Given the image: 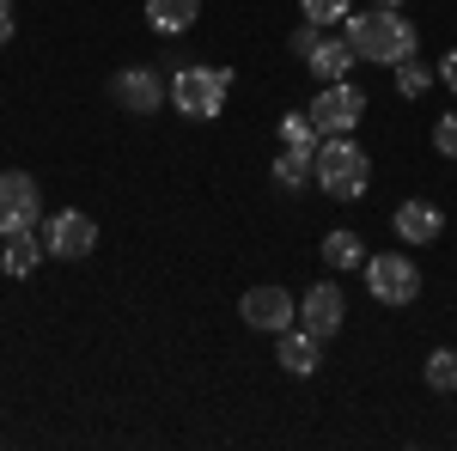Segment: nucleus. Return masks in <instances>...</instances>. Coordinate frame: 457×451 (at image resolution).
<instances>
[{
	"instance_id": "obj_1",
	"label": "nucleus",
	"mask_w": 457,
	"mask_h": 451,
	"mask_svg": "<svg viewBox=\"0 0 457 451\" xmlns=\"http://www.w3.org/2000/svg\"><path fill=\"white\" fill-rule=\"evenodd\" d=\"M342 37L353 43V55L360 62H378V68H396V62H409L415 49H421V31L403 19V6H366L360 19H342Z\"/></svg>"
},
{
	"instance_id": "obj_2",
	"label": "nucleus",
	"mask_w": 457,
	"mask_h": 451,
	"mask_svg": "<svg viewBox=\"0 0 457 451\" xmlns=\"http://www.w3.org/2000/svg\"><path fill=\"white\" fill-rule=\"evenodd\" d=\"M317 189L329 202H360L372 189V159L360 153L353 135H323L317 140Z\"/></svg>"
},
{
	"instance_id": "obj_3",
	"label": "nucleus",
	"mask_w": 457,
	"mask_h": 451,
	"mask_svg": "<svg viewBox=\"0 0 457 451\" xmlns=\"http://www.w3.org/2000/svg\"><path fill=\"white\" fill-rule=\"evenodd\" d=\"M232 98V68H177L171 73V110L189 122H213Z\"/></svg>"
},
{
	"instance_id": "obj_4",
	"label": "nucleus",
	"mask_w": 457,
	"mask_h": 451,
	"mask_svg": "<svg viewBox=\"0 0 457 451\" xmlns=\"http://www.w3.org/2000/svg\"><path fill=\"white\" fill-rule=\"evenodd\" d=\"M366 293L378 305H415L421 299V263H409V250L366 256Z\"/></svg>"
},
{
	"instance_id": "obj_5",
	"label": "nucleus",
	"mask_w": 457,
	"mask_h": 451,
	"mask_svg": "<svg viewBox=\"0 0 457 451\" xmlns=\"http://www.w3.org/2000/svg\"><path fill=\"white\" fill-rule=\"evenodd\" d=\"M110 98L129 110V116H159L165 98H171V86H165V73L153 68V62H129V68H116V79H110Z\"/></svg>"
},
{
	"instance_id": "obj_6",
	"label": "nucleus",
	"mask_w": 457,
	"mask_h": 451,
	"mask_svg": "<svg viewBox=\"0 0 457 451\" xmlns=\"http://www.w3.org/2000/svg\"><path fill=\"white\" fill-rule=\"evenodd\" d=\"M43 250L55 256V263H79V256H92L98 250V220L79 208H62L43 220Z\"/></svg>"
},
{
	"instance_id": "obj_7",
	"label": "nucleus",
	"mask_w": 457,
	"mask_h": 451,
	"mask_svg": "<svg viewBox=\"0 0 457 451\" xmlns=\"http://www.w3.org/2000/svg\"><path fill=\"white\" fill-rule=\"evenodd\" d=\"M43 220V189L31 171H0V238L12 232H37Z\"/></svg>"
},
{
	"instance_id": "obj_8",
	"label": "nucleus",
	"mask_w": 457,
	"mask_h": 451,
	"mask_svg": "<svg viewBox=\"0 0 457 451\" xmlns=\"http://www.w3.org/2000/svg\"><path fill=\"white\" fill-rule=\"evenodd\" d=\"M360 116H366V92H360V86H348V79L323 86V92L312 98L317 135H353V129H360Z\"/></svg>"
},
{
	"instance_id": "obj_9",
	"label": "nucleus",
	"mask_w": 457,
	"mask_h": 451,
	"mask_svg": "<svg viewBox=\"0 0 457 451\" xmlns=\"http://www.w3.org/2000/svg\"><path fill=\"white\" fill-rule=\"evenodd\" d=\"M238 317H245L250 330H262V336H281V330L299 323V299L269 280V287H250L245 299H238Z\"/></svg>"
},
{
	"instance_id": "obj_10",
	"label": "nucleus",
	"mask_w": 457,
	"mask_h": 451,
	"mask_svg": "<svg viewBox=\"0 0 457 451\" xmlns=\"http://www.w3.org/2000/svg\"><path fill=\"white\" fill-rule=\"evenodd\" d=\"M342 317H348V299H342V287L336 280H312L305 293H299V323L312 330V336H336L342 330Z\"/></svg>"
},
{
	"instance_id": "obj_11",
	"label": "nucleus",
	"mask_w": 457,
	"mask_h": 451,
	"mask_svg": "<svg viewBox=\"0 0 457 451\" xmlns=\"http://www.w3.org/2000/svg\"><path fill=\"white\" fill-rule=\"evenodd\" d=\"M390 226H396V238L415 250V244H433L445 232V213H439V202H427V196H409V202H396Z\"/></svg>"
},
{
	"instance_id": "obj_12",
	"label": "nucleus",
	"mask_w": 457,
	"mask_h": 451,
	"mask_svg": "<svg viewBox=\"0 0 457 451\" xmlns=\"http://www.w3.org/2000/svg\"><path fill=\"white\" fill-rule=\"evenodd\" d=\"M275 360H281V372H293V379H312L317 366H323V336H312L305 323H293V330L275 336Z\"/></svg>"
},
{
	"instance_id": "obj_13",
	"label": "nucleus",
	"mask_w": 457,
	"mask_h": 451,
	"mask_svg": "<svg viewBox=\"0 0 457 451\" xmlns=\"http://www.w3.org/2000/svg\"><path fill=\"white\" fill-rule=\"evenodd\" d=\"M317 256L336 269V275H348V269H366V238L360 232H348V226H336V232H323V244H317Z\"/></svg>"
},
{
	"instance_id": "obj_14",
	"label": "nucleus",
	"mask_w": 457,
	"mask_h": 451,
	"mask_svg": "<svg viewBox=\"0 0 457 451\" xmlns=\"http://www.w3.org/2000/svg\"><path fill=\"white\" fill-rule=\"evenodd\" d=\"M353 62H360V55H353V43H348V37H323V43L312 49V62H305V68H312L317 79H323V86H336V79H348Z\"/></svg>"
},
{
	"instance_id": "obj_15",
	"label": "nucleus",
	"mask_w": 457,
	"mask_h": 451,
	"mask_svg": "<svg viewBox=\"0 0 457 451\" xmlns=\"http://www.w3.org/2000/svg\"><path fill=\"white\" fill-rule=\"evenodd\" d=\"M43 256H49V250H43V232H12L6 250H0V275L25 280V275H37V263H43Z\"/></svg>"
},
{
	"instance_id": "obj_16",
	"label": "nucleus",
	"mask_w": 457,
	"mask_h": 451,
	"mask_svg": "<svg viewBox=\"0 0 457 451\" xmlns=\"http://www.w3.org/2000/svg\"><path fill=\"white\" fill-rule=\"evenodd\" d=\"M202 19V0H146V25L159 37H183Z\"/></svg>"
},
{
	"instance_id": "obj_17",
	"label": "nucleus",
	"mask_w": 457,
	"mask_h": 451,
	"mask_svg": "<svg viewBox=\"0 0 457 451\" xmlns=\"http://www.w3.org/2000/svg\"><path fill=\"white\" fill-rule=\"evenodd\" d=\"M275 183H281V189H305V183H317V146H281Z\"/></svg>"
},
{
	"instance_id": "obj_18",
	"label": "nucleus",
	"mask_w": 457,
	"mask_h": 451,
	"mask_svg": "<svg viewBox=\"0 0 457 451\" xmlns=\"http://www.w3.org/2000/svg\"><path fill=\"white\" fill-rule=\"evenodd\" d=\"M427 390H439V397H457V347H433L421 366Z\"/></svg>"
},
{
	"instance_id": "obj_19",
	"label": "nucleus",
	"mask_w": 457,
	"mask_h": 451,
	"mask_svg": "<svg viewBox=\"0 0 457 451\" xmlns=\"http://www.w3.org/2000/svg\"><path fill=\"white\" fill-rule=\"evenodd\" d=\"M433 79H439V68H427V62H415V55L396 62V92H403V98H421Z\"/></svg>"
},
{
	"instance_id": "obj_20",
	"label": "nucleus",
	"mask_w": 457,
	"mask_h": 451,
	"mask_svg": "<svg viewBox=\"0 0 457 451\" xmlns=\"http://www.w3.org/2000/svg\"><path fill=\"white\" fill-rule=\"evenodd\" d=\"M317 122H312V110H287L281 116V146H317Z\"/></svg>"
},
{
	"instance_id": "obj_21",
	"label": "nucleus",
	"mask_w": 457,
	"mask_h": 451,
	"mask_svg": "<svg viewBox=\"0 0 457 451\" xmlns=\"http://www.w3.org/2000/svg\"><path fill=\"white\" fill-rule=\"evenodd\" d=\"M299 13H305L312 25H336V19L353 13V0H299Z\"/></svg>"
},
{
	"instance_id": "obj_22",
	"label": "nucleus",
	"mask_w": 457,
	"mask_h": 451,
	"mask_svg": "<svg viewBox=\"0 0 457 451\" xmlns=\"http://www.w3.org/2000/svg\"><path fill=\"white\" fill-rule=\"evenodd\" d=\"M433 153H439V159H457V110H445V116L433 122Z\"/></svg>"
},
{
	"instance_id": "obj_23",
	"label": "nucleus",
	"mask_w": 457,
	"mask_h": 451,
	"mask_svg": "<svg viewBox=\"0 0 457 451\" xmlns=\"http://www.w3.org/2000/svg\"><path fill=\"white\" fill-rule=\"evenodd\" d=\"M317 43H323V25H312V19H299V31L287 37V49H293L299 62H312V49H317Z\"/></svg>"
},
{
	"instance_id": "obj_24",
	"label": "nucleus",
	"mask_w": 457,
	"mask_h": 451,
	"mask_svg": "<svg viewBox=\"0 0 457 451\" xmlns=\"http://www.w3.org/2000/svg\"><path fill=\"white\" fill-rule=\"evenodd\" d=\"M439 86H452V98H457V49L439 55Z\"/></svg>"
},
{
	"instance_id": "obj_25",
	"label": "nucleus",
	"mask_w": 457,
	"mask_h": 451,
	"mask_svg": "<svg viewBox=\"0 0 457 451\" xmlns=\"http://www.w3.org/2000/svg\"><path fill=\"white\" fill-rule=\"evenodd\" d=\"M12 31H19V19H12V0H0V49L12 43Z\"/></svg>"
},
{
	"instance_id": "obj_26",
	"label": "nucleus",
	"mask_w": 457,
	"mask_h": 451,
	"mask_svg": "<svg viewBox=\"0 0 457 451\" xmlns=\"http://www.w3.org/2000/svg\"><path fill=\"white\" fill-rule=\"evenodd\" d=\"M366 6H409V0H366Z\"/></svg>"
}]
</instances>
